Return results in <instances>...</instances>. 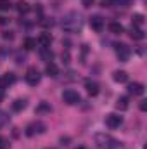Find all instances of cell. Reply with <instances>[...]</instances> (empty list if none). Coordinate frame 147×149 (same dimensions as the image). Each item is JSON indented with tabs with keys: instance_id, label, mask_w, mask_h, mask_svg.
Here are the masks:
<instances>
[{
	"instance_id": "7402d4cb",
	"label": "cell",
	"mask_w": 147,
	"mask_h": 149,
	"mask_svg": "<svg viewBox=\"0 0 147 149\" xmlns=\"http://www.w3.org/2000/svg\"><path fill=\"white\" fill-rule=\"evenodd\" d=\"M35 111H37V114H42V113H50V111H52V108H50V104H49V102H40Z\"/></svg>"
},
{
	"instance_id": "4dcf8cb0",
	"label": "cell",
	"mask_w": 147,
	"mask_h": 149,
	"mask_svg": "<svg viewBox=\"0 0 147 149\" xmlns=\"http://www.w3.org/2000/svg\"><path fill=\"white\" fill-rule=\"evenodd\" d=\"M118 2H119V0H104V5L109 7V5H114V3H118Z\"/></svg>"
},
{
	"instance_id": "8fae6325",
	"label": "cell",
	"mask_w": 147,
	"mask_h": 149,
	"mask_svg": "<svg viewBox=\"0 0 147 149\" xmlns=\"http://www.w3.org/2000/svg\"><path fill=\"white\" fill-rule=\"evenodd\" d=\"M144 85L142 83H139V81H133V83H130L128 85V92L132 94V95H142L144 94Z\"/></svg>"
},
{
	"instance_id": "ac0fdd59",
	"label": "cell",
	"mask_w": 147,
	"mask_h": 149,
	"mask_svg": "<svg viewBox=\"0 0 147 149\" xmlns=\"http://www.w3.org/2000/svg\"><path fill=\"white\" fill-rule=\"evenodd\" d=\"M116 109H119V111H126V109H128V97H126V95L118 97V101H116Z\"/></svg>"
},
{
	"instance_id": "836d02e7",
	"label": "cell",
	"mask_w": 147,
	"mask_h": 149,
	"mask_svg": "<svg viewBox=\"0 0 147 149\" xmlns=\"http://www.w3.org/2000/svg\"><path fill=\"white\" fill-rule=\"evenodd\" d=\"M2 101H3V90L0 88V102H2Z\"/></svg>"
},
{
	"instance_id": "cb8c5ba5",
	"label": "cell",
	"mask_w": 147,
	"mask_h": 149,
	"mask_svg": "<svg viewBox=\"0 0 147 149\" xmlns=\"http://www.w3.org/2000/svg\"><path fill=\"white\" fill-rule=\"evenodd\" d=\"M132 23H133V26H139V28H140V26L144 24V16H142V14H135V16L132 17Z\"/></svg>"
},
{
	"instance_id": "277c9868",
	"label": "cell",
	"mask_w": 147,
	"mask_h": 149,
	"mask_svg": "<svg viewBox=\"0 0 147 149\" xmlns=\"http://www.w3.org/2000/svg\"><path fill=\"white\" fill-rule=\"evenodd\" d=\"M62 101L68 104V106H74V104H78L80 101H81V97H80V94L73 90V88H66L64 92H62Z\"/></svg>"
},
{
	"instance_id": "3957f363",
	"label": "cell",
	"mask_w": 147,
	"mask_h": 149,
	"mask_svg": "<svg viewBox=\"0 0 147 149\" xmlns=\"http://www.w3.org/2000/svg\"><path fill=\"white\" fill-rule=\"evenodd\" d=\"M47 130V125L43 121H31L28 127H26V135L28 137H33V135H40V134H45Z\"/></svg>"
},
{
	"instance_id": "d6986e66",
	"label": "cell",
	"mask_w": 147,
	"mask_h": 149,
	"mask_svg": "<svg viewBox=\"0 0 147 149\" xmlns=\"http://www.w3.org/2000/svg\"><path fill=\"white\" fill-rule=\"evenodd\" d=\"M16 10H17L19 14H26V12H30V5H28V2L19 0V2L16 3Z\"/></svg>"
},
{
	"instance_id": "6da1fadb",
	"label": "cell",
	"mask_w": 147,
	"mask_h": 149,
	"mask_svg": "<svg viewBox=\"0 0 147 149\" xmlns=\"http://www.w3.org/2000/svg\"><path fill=\"white\" fill-rule=\"evenodd\" d=\"M81 26H83V19H81V16L78 14V12H68L64 17H62V21H61V28L66 31V33H78V31H81Z\"/></svg>"
},
{
	"instance_id": "30bf717a",
	"label": "cell",
	"mask_w": 147,
	"mask_h": 149,
	"mask_svg": "<svg viewBox=\"0 0 147 149\" xmlns=\"http://www.w3.org/2000/svg\"><path fill=\"white\" fill-rule=\"evenodd\" d=\"M85 88H87L88 95H92V97L99 95V92H101L99 83H97V81H94V80H87V81H85Z\"/></svg>"
},
{
	"instance_id": "d6a6232c",
	"label": "cell",
	"mask_w": 147,
	"mask_h": 149,
	"mask_svg": "<svg viewBox=\"0 0 147 149\" xmlns=\"http://www.w3.org/2000/svg\"><path fill=\"white\" fill-rule=\"evenodd\" d=\"M5 23H7V19L3 16H0V24H5Z\"/></svg>"
},
{
	"instance_id": "5b68a950",
	"label": "cell",
	"mask_w": 147,
	"mask_h": 149,
	"mask_svg": "<svg viewBox=\"0 0 147 149\" xmlns=\"http://www.w3.org/2000/svg\"><path fill=\"white\" fill-rule=\"evenodd\" d=\"M40 78H42V74H40V71H38L35 66L28 68V71H26V74H24L26 83H28V85H31V87H35V85L40 83Z\"/></svg>"
},
{
	"instance_id": "9c48e42d",
	"label": "cell",
	"mask_w": 147,
	"mask_h": 149,
	"mask_svg": "<svg viewBox=\"0 0 147 149\" xmlns=\"http://www.w3.org/2000/svg\"><path fill=\"white\" fill-rule=\"evenodd\" d=\"M14 81H16V74L14 73H3L0 76V88L2 90L9 88L10 85H14Z\"/></svg>"
},
{
	"instance_id": "4316f807",
	"label": "cell",
	"mask_w": 147,
	"mask_h": 149,
	"mask_svg": "<svg viewBox=\"0 0 147 149\" xmlns=\"http://www.w3.org/2000/svg\"><path fill=\"white\" fill-rule=\"evenodd\" d=\"M10 9V2L9 0H0V10H9Z\"/></svg>"
},
{
	"instance_id": "2e32d148",
	"label": "cell",
	"mask_w": 147,
	"mask_h": 149,
	"mask_svg": "<svg viewBox=\"0 0 147 149\" xmlns=\"http://www.w3.org/2000/svg\"><path fill=\"white\" fill-rule=\"evenodd\" d=\"M37 43H40L42 47H50V43H52V35H50V33H42V35L38 37Z\"/></svg>"
},
{
	"instance_id": "f1b7e54d",
	"label": "cell",
	"mask_w": 147,
	"mask_h": 149,
	"mask_svg": "<svg viewBox=\"0 0 147 149\" xmlns=\"http://www.w3.org/2000/svg\"><path fill=\"white\" fill-rule=\"evenodd\" d=\"M81 3H83V7H87V9H88V7H92V5H94V0H81Z\"/></svg>"
},
{
	"instance_id": "8992f818",
	"label": "cell",
	"mask_w": 147,
	"mask_h": 149,
	"mask_svg": "<svg viewBox=\"0 0 147 149\" xmlns=\"http://www.w3.org/2000/svg\"><path fill=\"white\" fill-rule=\"evenodd\" d=\"M116 56H118L119 61L126 63L130 59V56H132V49L126 43H116Z\"/></svg>"
},
{
	"instance_id": "ba28073f",
	"label": "cell",
	"mask_w": 147,
	"mask_h": 149,
	"mask_svg": "<svg viewBox=\"0 0 147 149\" xmlns=\"http://www.w3.org/2000/svg\"><path fill=\"white\" fill-rule=\"evenodd\" d=\"M88 23H90V28H92V30H95L97 33H101V31L104 30V19H102L101 16H97V14H95V16H92V17L88 19Z\"/></svg>"
},
{
	"instance_id": "5bb4252c",
	"label": "cell",
	"mask_w": 147,
	"mask_h": 149,
	"mask_svg": "<svg viewBox=\"0 0 147 149\" xmlns=\"http://www.w3.org/2000/svg\"><path fill=\"white\" fill-rule=\"evenodd\" d=\"M40 57H42L45 63H52L54 52L50 50V47H42V49H40Z\"/></svg>"
},
{
	"instance_id": "603a6c76",
	"label": "cell",
	"mask_w": 147,
	"mask_h": 149,
	"mask_svg": "<svg viewBox=\"0 0 147 149\" xmlns=\"http://www.w3.org/2000/svg\"><path fill=\"white\" fill-rule=\"evenodd\" d=\"M9 121H10V116H9L5 111H2V109H0V128H3Z\"/></svg>"
},
{
	"instance_id": "ffe728a7",
	"label": "cell",
	"mask_w": 147,
	"mask_h": 149,
	"mask_svg": "<svg viewBox=\"0 0 147 149\" xmlns=\"http://www.w3.org/2000/svg\"><path fill=\"white\" fill-rule=\"evenodd\" d=\"M23 47H24L26 50H33V49L37 47V40H35V38H31V37L24 38V42H23Z\"/></svg>"
},
{
	"instance_id": "9a60e30c",
	"label": "cell",
	"mask_w": 147,
	"mask_h": 149,
	"mask_svg": "<svg viewBox=\"0 0 147 149\" xmlns=\"http://www.w3.org/2000/svg\"><path fill=\"white\" fill-rule=\"evenodd\" d=\"M45 74L50 76V78H55V76L59 74V68H57L54 63H47V66H45Z\"/></svg>"
},
{
	"instance_id": "4fadbf2b",
	"label": "cell",
	"mask_w": 147,
	"mask_h": 149,
	"mask_svg": "<svg viewBox=\"0 0 147 149\" xmlns=\"http://www.w3.org/2000/svg\"><path fill=\"white\" fill-rule=\"evenodd\" d=\"M112 80L118 81V83H126L128 81V73L123 71V70H118V71L112 73Z\"/></svg>"
},
{
	"instance_id": "7c38bea8",
	"label": "cell",
	"mask_w": 147,
	"mask_h": 149,
	"mask_svg": "<svg viewBox=\"0 0 147 149\" xmlns=\"http://www.w3.org/2000/svg\"><path fill=\"white\" fill-rule=\"evenodd\" d=\"M130 37L133 38V40H144V38H146V33H144L142 28L132 24V28H130Z\"/></svg>"
},
{
	"instance_id": "e0dca14e",
	"label": "cell",
	"mask_w": 147,
	"mask_h": 149,
	"mask_svg": "<svg viewBox=\"0 0 147 149\" xmlns=\"http://www.w3.org/2000/svg\"><path fill=\"white\" fill-rule=\"evenodd\" d=\"M107 28H109V31L112 33V35H121V33L125 31L123 24H121V23H116V21H114V23H109Z\"/></svg>"
},
{
	"instance_id": "83f0119b",
	"label": "cell",
	"mask_w": 147,
	"mask_h": 149,
	"mask_svg": "<svg viewBox=\"0 0 147 149\" xmlns=\"http://www.w3.org/2000/svg\"><path fill=\"white\" fill-rule=\"evenodd\" d=\"M2 38H5V40H14V33H12V31H2Z\"/></svg>"
},
{
	"instance_id": "d4e9b609",
	"label": "cell",
	"mask_w": 147,
	"mask_h": 149,
	"mask_svg": "<svg viewBox=\"0 0 147 149\" xmlns=\"http://www.w3.org/2000/svg\"><path fill=\"white\" fill-rule=\"evenodd\" d=\"M9 148H10L9 139H5V137H2V135H0V149H9Z\"/></svg>"
},
{
	"instance_id": "484cf974",
	"label": "cell",
	"mask_w": 147,
	"mask_h": 149,
	"mask_svg": "<svg viewBox=\"0 0 147 149\" xmlns=\"http://www.w3.org/2000/svg\"><path fill=\"white\" fill-rule=\"evenodd\" d=\"M40 24H42V26H45V28H49V26H52V24H54V21H52V19H49V17H42V19H40Z\"/></svg>"
},
{
	"instance_id": "f546056e",
	"label": "cell",
	"mask_w": 147,
	"mask_h": 149,
	"mask_svg": "<svg viewBox=\"0 0 147 149\" xmlns=\"http://www.w3.org/2000/svg\"><path fill=\"white\" fill-rule=\"evenodd\" d=\"M139 108H140V111H146V109H147V101H140Z\"/></svg>"
},
{
	"instance_id": "52a82bcc",
	"label": "cell",
	"mask_w": 147,
	"mask_h": 149,
	"mask_svg": "<svg viewBox=\"0 0 147 149\" xmlns=\"http://www.w3.org/2000/svg\"><path fill=\"white\" fill-rule=\"evenodd\" d=\"M104 121H106V125H107L109 128H118V127L123 123V116H119L118 113H109Z\"/></svg>"
},
{
	"instance_id": "1f68e13d",
	"label": "cell",
	"mask_w": 147,
	"mask_h": 149,
	"mask_svg": "<svg viewBox=\"0 0 147 149\" xmlns=\"http://www.w3.org/2000/svg\"><path fill=\"white\" fill-rule=\"evenodd\" d=\"M26 59H24V56H16V63L17 64H21V63H24Z\"/></svg>"
},
{
	"instance_id": "44dd1931",
	"label": "cell",
	"mask_w": 147,
	"mask_h": 149,
	"mask_svg": "<svg viewBox=\"0 0 147 149\" xmlns=\"http://www.w3.org/2000/svg\"><path fill=\"white\" fill-rule=\"evenodd\" d=\"M26 108V101L24 99H16L14 102H12V109L14 111H23Z\"/></svg>"
},
{
	"instance_id": "7a4b0ae2",
	"label": "cell",
	"mask_w": 147,
	"mask_h": 149,
	"mask_svg": "<svg viewBox=\"0 0 147 149\" xmlns=\"http://www.w3.org/2000/svg\"><path fill=\"white\" fill-rule=\"evenodd\" d=\"M94 141H95V146H97L99 149H118L119 146H121L118 139H114L112 135H109V134H104V132L95 134Z\"/></svg>"
}]
</instances>
